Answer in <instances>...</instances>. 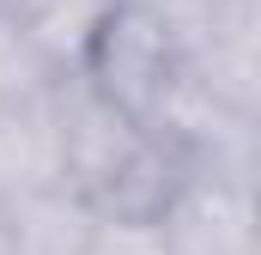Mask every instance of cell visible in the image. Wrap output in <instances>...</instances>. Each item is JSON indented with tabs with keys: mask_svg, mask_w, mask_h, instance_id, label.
<instances>
[{
	"mask_svg": "<svg viewBox=\"0 0 261 255\" xmlns=\"http://www.w3.org/2000/svg\"><path fill=\"white\" fill-rule=\"evenodd\" d=\"M110 12H116V0H18L12 6V18L24 24L31 49L49 61V73L85 67V55H91V43H97Z\"/></svg>",
	"mask_w": 261,
	"mask_h": 255,
	"instance_id": "cell-5",
	"label": "cell"
},
{
	"mask_svg": "<svg viewBox=\"0 0 261 255\" xmlns=\"http://www.w3.org/2000/svg\"><path fill=\"white\" fill-rule=\"evenodd\" d=\"M158 237L170 255H261L255 249V183L182 170L158 207Z\"/></svg>",
	"mask_w": 261,
	"mask_h": 255,
	"instance_id": "cell-3",
	"label": "cell"
},
{
	"mask_svg": "<svg viewBox=\"0 0 261 255\" xmlns=\"http://www.w3.org/2000/svg\"><path fill=\"white\" fill-rule=\"evenodd\" d=\"M12 213V237L18 255H85L97 213L67 189V183H37V189H12L0 194Z\"/></svg>",
	"mask_w": 261,
	"mask_h": 255,
	"instance_id": "cell-4",
	"label": "cell"
},
{
	"mask_svg": "<svg viewBox=\"0 0 261 255\" xmlns=\"http://www.w3.org/2000/svg\"><path fill=\"white\" fill-rule=\"evenodd\" d=\"M49 61L31 49V37H24V24L0 6V110L6 104H24V97H37V91H49Z\"/></svg>",
	"mask_w": 261,
	"mask_h": 255,
	"instance_id": "cell-6",
	"label": "cell"
},
{
	"mask_svg": "<svg viewBox=\"0 0 261 255\" xmlns=\"http://www.w3.org/2000/svg\"><path fill=\"white\" fill-rule=\"evenodd\" d=\"M49 104H55V158L67 189L97 219H158V207L182 176V158L134 110L103 97L79 67L55 73Z\"/></svg>",
	"mask_w": 261,
	"mask_h": 255,
	"instance_id": "cell-1",
	"label": "cell"
},
{
	"mask_svg": "<svg viewBox=\"0 0 261 255\" xmlns=\"http://www.w3.org/2000/svg\"><path fill=\"white\" fill-rule=\"evenodd\" d=\"M0 255H18V237H12V213H6V200H0Z\"/></svg>",
	"mask_w": 261,
	"mask_h": 255,
	"instance_id": "cell-8",
	"label": "cell"
},
{
	"mask_svg": "<svg viewBox=\"0 0 261 255\" xmlns=\"http://www.w3.org/2000/svg\"><path fill=\"white\" fill-rule=\"evenodd\" d=\"M85 255H170L152 219H97Z\"/></svg>",
	"mask_w": 261,
	"mask_h": 255,
	"instance_id": "cell-7",
	"label": "cell"
},
{
	"mask_svg": "<svg viewBox=\"0 0 261 255\" xmlns=\"http://www.w3.org/2000/svg\"><path fill=\"white\" fill-rule=\"evenodd\" d=\"M0 6H6V12H12V6H18V0H0Z\"/></svg>",
	"mask_w": 261,
	"mask_h": 255,
	"instance_id": "cell-9",
	"label": "cell"
},
{
	"mask_svg": "<svg viewBox=\"0 0 261 255\" xmlns=\"http://www.w3.org/2000/svg\"><path fill=\"white\" fill-rule=\"evenodd\" d=\"M176 67H182V49H176V31L164 24V12L152 0H116V12L103 18V31H97L79 73L103 97H116L122 110H134L146 122L152 97L170 85Z\"/></svg>",
	"mask_w": 261,
	"mask_h": 255,
	"instance_id": "cell-2",
	"label": "cell"
}]
</instances>
